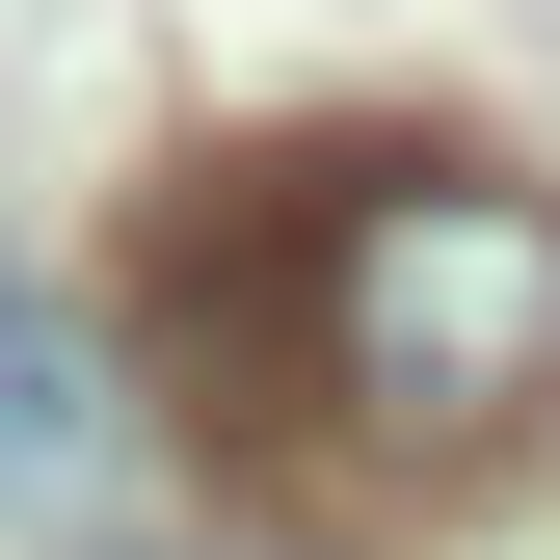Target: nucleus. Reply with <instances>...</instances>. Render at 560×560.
<instances>
[{"mask_svg":"<svg viewBox=\"0 0 560 560\" xmlns=\"http://www.w3.org/2000/svg\"><path fill=\"white\" fill-rule=\"evenodd\" d=\"M534 374H560V214L480 187V161H347V214H320V400L374 454H480Z\"/></svg>","mask_w":560,"mask_h":560,"instance_id":"nucleus-1","label":"nucleus"},{"mask_svg":"<svg viewBox=\"0 0 560 560\" xmlns=\"http://www.w3.org/2000/svg\"><path fill=\"white\" fill-rule=\"evenodd\" d=\"M81 428H107V374H81V320H54L27 267H0V508H54V480H81Z\"/></svg>","mask_w":560,"mask_h":560,"instance_id":"nucleus-3","label":"nucleus"},{"mask_svg":"<svg viewBox=\"0 0 560 560\" xmlns=\"http://www.w3.org/2000/svg\"><path fill=\"white\" fill-rule=\"evenodd\" d=\"M320 214H347V161H187L161 267H133V320H161V374L214 400L241 454H267V428L320 400Z\"/></svg>","mask_w":560,"mask_h":560,"instance_id":"nucleus-2","label":"nucleus"}]
</instances>
